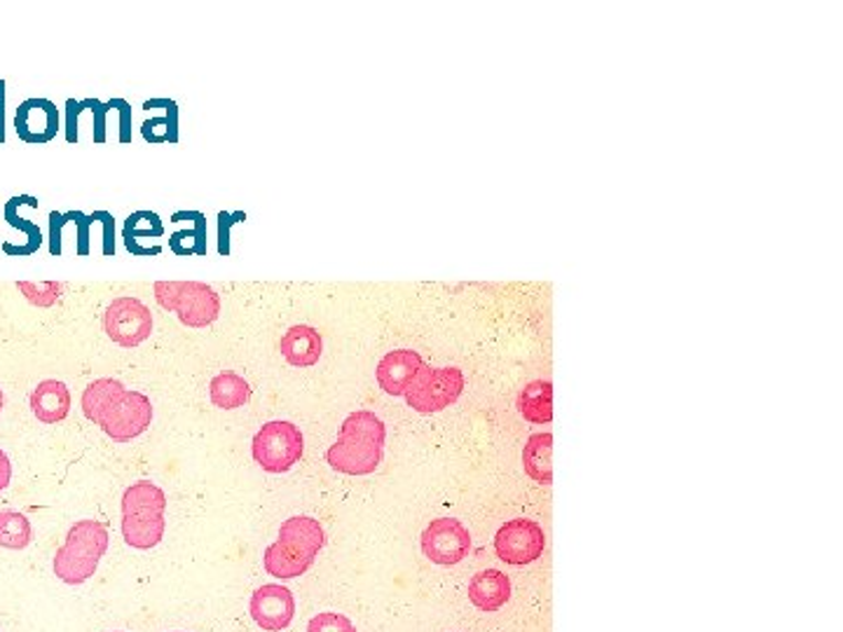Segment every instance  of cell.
<instances>
[{
    "mask_svg": "<svg viewBox=\"0 0 843 632\" xmlns=\"http://www.w3.org/2000/svg\"><path fill=\"white\" fill-rule=\"evenodd\" d=\"M71 218L75 220V226H78V255H87L89 253V226L94 222V218L85 216L80 211H71Z\"/></svg>",
    "mask_w": 843,
    "mask_h": 632,
    "instance_id": "31",
    "label": "cell"
},
{
    "mask_svg": "<svg viewBox=\"0 0 843 632\" xmlns=\"http://www.w3.org/2000/svg\"><path fill=\"white\" fill-rule=\"evenodd\" d=\"M166 497L153 486V482L141 480L129 486L122 497V536L131 548L148 551L155 548L166 530L164 520Z\"/></svg>",
    "mask_w": 843,
    "mask_h": 632,
    "instance_id": "3",
    "label": "cell"
},
{
    "mask_svg": "<svg viewBox=\"0 0 843 632\" xmlns=\"http://www.w3.org/2000/svg\"><path fill=\"white\" fill-rule=\"evenodd\" d=\"M422 366L424 361L418 351L397 349L382 357L378 370H375V378H378V384L389 396H403Z\"/></svg>",
    "mask_w": 843,
    "mask_h": 632,
    "instance_id": "14",
    "label": "cell"
},
{
    "mask_svg": "<svg viewBox=\"0 0 843 632\" xmlns=\"http://www.w3.org/2000/svg\"><path fill=\"white\" fill-rule=\"evenodd\" d=\"M12 480V464L8 459V455L0 450V492H3Z\"/></svg>",
    "mask_w": 843,
    "mask_h": 632,
    "instance_id": "36",
    "label": "cell"
},
{
    "mask_svg": "<svg viewBox=\"0 0 843 632\" xmlns=\"http://www.w3.org/2000/svg\"><path fill=\"white\" fill-rule=\"evenodd\" d=\"M31 411L45 424H56L66 419L71 413L68 386L60 380H43L31 394Z\"/></svg>",
    "mask_w": 843,
    "mask_h": 632,
    "instance_id": "17",
    "label": "cell"
},
{
    "mask_svg": "<svg viewBox=\"0 0 843 632\" xmlns=\"http://www.w3.org/2000/svg\"><path fill=\"white\" fill-rule=\"evenodd\" d=\"M17 137L31 145H45L60 132V110L50 101L33 97L19 103L14 118Z\"/></svg>",
    "mask_w": 843,
    "mask_h": 632,
    "instance_id": "12",
    "label": "cell"
},
{
    "mask_svg": "<svg viewBox=\"0 0 843 632\" xmlns=\"http://www.w3.org/2000/svg\"><path fill=\"white\" fill-rule=\"evenodd\" d=\"M385 422L370 411H356L345 422L326 459L335 471L347 476H368L380 467L385 455Z\"/></svg>",
    "mask_w": 843,
    "mask_h": 632,
    "instance_id": "1",
    "label": "cell"
},
{
    "mask_svg": "<svg viewBox=\"0 0 843 632\" xmlns=\"http://www.w3.org/2000/svg\"><path fill=\"white\" fill-rule=\"evenodd\" d=\"M547 548V534L541 525L528 517H516L504 523L495 536V553L501 563L522 567L539 560Z\"/></svg>",
    "mask_w": 843,
    "mask_h": 632,
    "instance_id": "9",
    "label": "cell"
},
{
    "mask_svg": "<svg viewBox=\"0 0 843 632\" xmlns=\"http://www.w3.org/2000/svg\"><path fill=\"white\" fill-rule=\"evenodd\" d=\"M251 617L253 621L268 632L287 630L295 617V600L293 592L279 584H268L253 592L251 598Z\"/></svg>",
    "mask_w": 843,
    "mask_h": 632,
    "instance_id": "13",
    "label": "cell"
},
{
    "mask_svg": "<svg viewBox=\"0 0 843 632\" xmlns=\"http://www.w3.org/2000/svg\"><path fill=\"white\" fill-rule=\"evenodd\" d=\"M155 297L162 309L174 312L187 328L212 326L220 314L218 293L202 282H158Z\"/></svg>",
    "mask_w": 843,
    "mask_h": 632,
    "instance_id": "5",
    "label": "cell"
},
{
    "mask_svg": "<svg viewBox=\"0 0 843 632\" xmlns=\"http://www.w3.org/2000/svg\"><path fill=\"white\" fill-rule=\"evenodd\" d=\"M158 129H162L160 137H162V143H176L179 141V108L174 101H166V113L164 118H150L148 122H143L141 127V134L148 143H153L155 137H158Z\"/></svg>",
    "mask_w": 843,
    "mask_h": 632,
    "instance_id": "26",
    "label": "cell"
},
{
    "mask_svg": "<svg viewBox=\"0 0 843 632\" xmlns=\"http://www.w3.org/2000/svg\"><path fill=\"white\" fill-rule=\"evenodd\" d=\"M85 106L94 110V118H97V127H94V141L104 143L106 141V113L112 108V99L108 103H99L97 99H85Z\"/></svg>",
    "mask_w": 843,
    "mask_h": 632,
    "instance_id": "30",
    "label": "cell"
},
{
    "mask_svg": "<svg viewBox=\"0 0 843 632\" xmlns=\"http://www.w3.org/2000/svg\"><path fill=\"white\" fill-rule=\"evenodd\" d=\"M305 440L298 426L287 419H274L262 424V429L253 436L251 453L258 467L268 473H287L298 459L303 457Z\"/></svg>",
    "mask_w": 843,
    "mask_h": 632,
    "instance_id": "6",
    "label": "cell"
},
{
    "mask_svg": "<svg viewBox=\"0 0 843 632\" xmlns=\"http://www.w3.org/2000/svg\"><path fill=\"white\" fill-rule=\"evenodd\" d=\"M120 110V143L131 141V106L125 99H118Z\"/></svg>",
    "mask_w": 843,
    "mask_h": 632,
    "instance_id": "35",
    "label": "cell"
},
{
    "mask_svg": "<svg viewBox=\"0 0 843 632\" xmlns=\"http://www.w3.org/2000/svg\"><path fill=\"white\" fill-rule=\"evenodd\" d=\"M464 392V375L460 368H431L422 366L415 380L406 389V403L422 415L441 413L457 403Z\"/></svg>",
    "mask_w": 843,
    "mask_h": 632,
    "instance_id": "7",
    "label": "cell"
},
{
    "mask_svg": "<svg viewBox=\"0 0 843 632\" xmlns=\"http://www.w3.org/2000/svg\"><path fill=\"white\" fill-rule=\"evenodd\" d=\"M125 394V384L112 378L94 380L83 394V413L89 422L99 424L101 415Z\"/></svg>",
    "mask_w": 843,
    "mask_h": 632,
    "instance_id": "21",
    "label": "cell"
},
{
    "mask_svg": "<svg viewBox=\"0 0 843 632\" xmlns=\"http://www.w3.org/2000/svg\"><path fill=\"white\" fill-rule=\"evenodd\" d=\"M518 411L528 422H534V424L551 422L553 419V384L549 380H534L530 384H525V389L518 394Z\"/></svg>",
    "mask_w": 843,
    "mask_h": 632,
    "instance_id": "19",
    "label": "cell"
},
{
    "mask_svg": "<svg viewBox=\"0 0 843 632\" xmlns=\"http://www.w3.org/2000/svg\"><path fill=\"white\" fill-rule=\"evenodd\" d=\"M239 220H247V214L237 211V214H218V253L220 255H230V228Z\"/></svg>",
    "mask_w": 843,
    "mask_h": 632,
    "instance_id": "29",
    "label": "cell"
},
{
    "mask_svg": "<svg viewBox=\"0 0 843 632\" xmlns=\"http://www.w3.org/2000/svg\"><path fill=\"white\" fill-rule=\"evenodd\" d=\"M6 220L10 222L12 228H17L19 232H24V237H26V239H24V247H19V249H12V247L3 244V251H6L8 255H33L37 249H41V244H43L41 228H37L35 222H31V220H26V218H19L12 199L6 204Z\"/></svg>",
    "mask_w": 843,
    "mask_h": 632,
    "instance_id": "24",
    "label": "cell"
},
{
    "mask_svg": "<svg viewBox=\"0 0 843 632\" xmlns=\"http://www.w3.org/2000/svg\"><path fill=\"white\" fill-rule=\"evenodd\" d=\"M91 216L104 222V255H116V222H112V216L108 211H97Z\"/></svg>",
    "mask_w": 843,
    "mask_h": 632,
    "instance_id": "32",
    "label": "cell"
},
{
    "mask_svg": "<svg viewBox=\"0 0 843 632\" xmlns=\"http://www.w3.org/2000/svg\"><path fill=\"white\" fill-rule=\"evenodd\" d=\"M164 228L158 214L153 211H137L131 214L125 222V244L131 255H139V239L148 237H162Z\"/></svg>",
    "mask_w": 843,
    "mask_h": 632,
    "instance_id": "22",
    "label": "cell"
},
{
    "mask_svg": "<svg viewBox=\"0 0 843 632\" xmlns=\"http://www.w3.org/2000/svg\"><path fill=\"white\" fill-rule=\"evenodd\" d=\"M307 632H356V628L343 613L322 611L307 623Z\"/></svg>",
    "mask_w": 843,
    "mask_h": 632,
    "instance_id": "27",
    "label": "cell"
},
{
    "mask_svg": "<svg viewBox=\"0 0 843 632\" xmlns=\"http://www.w3.org/2000/svg\"><path fill=\"white\" fill-rule=\"evenodd\" d=\"M6 143V80H0V145Z\"/></svg>",
    "mask_w": 843,
    "mask_h": 632,
    "instance_id": "37",
    "label": "cell"
},
{
    "mask_svg": "<svg viewBox=\"0 0 843 632\" xmlns=\"http://www.w3.org/2000/svg\"><path fill=\"white\" fill-rule=\"evenodd\" d=\"M3 403H6V399H3V389H0V411H3Z\"/></svg>",
    "mask_w": 843,
    "mask_h": 632,
    "instance_id": "38",
    "label": "cell"
},
{
    "mask_svg": "<svg viewBox=\"0 0 843 632\" xmlns=\"http://www.w3.org/2000/svg\"><path fill=\"white\" fill-rule=\"evenodd\" d=\"M324 542L326 534L318 520L310 515H293L284 520L277 542L266 548L262 565L274 579H298L314 565V557L324 548Z\"/></svg>",
    "mask_w": 843,
    "mask_h": 632,
    "instance_id": "2",
    "label": "cell"
},
{
    "mask_svg": "<svg viewBox=\"0 0 843 632\" xmlns=\"http://www.w3.org/2000/svg\"><path fill=\"white\" fill-rule=\"evenodd\" d=\"M169 247L176 255H206V220L197 211L193 230H179L169 237Z\"/></svg>",
    "mask_w": 843,
    "mask_h": 632,
    "instance_id": "25",
    "label": "cell"
},
{
    "mask_svg": "<svg viewBox=\"0 0 843 632\" xmlns=\"http://www.w3.org/2000/svg\"><path fill=\"white\" fill-rule=\"evenodd\" d=\"M212 403L220 411H237L251 401V386L237 373H220L209 384Z\"/></svg>",
    "mask_w": 843,
    "mask_h": 632,
    "instance_id": "20",
    "label": "cell"
},
{
    "mask_svg": "<svg viewBox=\"0 0 843 632\" xmlns=\"http://www.w3.org/2000/svg\"><path fill=\"white\" fill-rule=\"evenodd\" d=\"M64 226H66L64 216L52 211L50 214V253L52 255H62V228Z\"/></svg>",
    "mask_w": 843,
    "mask_h": 632,
    "instance_id": "33",
    "label": "cell"
},
{
    "mask_svg": "<svg viewBox=\"0 0 843 632\" xmlns=\"http://www.w3.org/2000/svg\"><path fill=\"white\" fill-rule=\"evenodd\" d=\"M19 291L26 293V297L33 305L47 307V305L56 303V297H60V293H62V284H56V282H43V284L22 282L19 284Z\"/></svg>",
    "mask_w": 843,
    "mask_h": 632,
    "instance_id": "28",
    "label": "cell"
},
{
    "mask_svg": "<svg viewBox=\"0 0 843 632\" xmlns=\"http://www.w3.org/2000/svg\"><path fill=\"white\" fill-rule=\"evenodd\" d=\"M468 600L480 611H497L511 600V579L499 569H483L468 584Z\"/></svg>",
    "mask_w": 843,
    "mask_h": 632,
    "instance_id": "16",
    "label": "cell"
},
{
    "mask_svg": "<svg viewBox=\"0 0 843 632\" xmlns=\"http://www.w3.org/2000/svg\"><path fill=\"white\" fill-rule=\"evenodd\" d=\"M108 551V530L99 520H78L64 546L54 555V574L68 586H80L91 579L101 557Z\"/></svg>",
    "mask_w": 843,
    "mask_h": 632,
    "instance_id": "4",
    "label": "cell"
},
{
    "mask_svg": "<svg viewBox=\"0 0 843 632\" xmlns=\"http://www.w3.org/2000/svg\"><path fill=\"white\" fill-rule=\"evenodd\" d=\"M150 422H153V405H150V399L141 392H129V389H125V394L101 415L99 426L108 438L116 443H127L141 436L150 426Z\"/></svg>",
    "mask_w": 843,
    "mask_h": 632,
    "instance_id": "10",
    "label": "cell"
},
{
    "mask_svg": "<svg viewBox=\"0 0 843 632\" xmlns=\"http://www.w3.org/2000/svg\"><path fill=\"white\" fill-rule=\"evenodd\" d=\"M281 357L295 368H310L322 359L324 340L314 326H291L279 342Z\"/></svg>",
    "mask_w": 843,
    "mask_h": 632,
    "instance_id": "15",
    "label": "cell"
},
{
    "mask_svg": "<svg viewBox=\"0 0 843 632\" xmlns=\"http://www.w3.org/2000/svg\"><path fill=\"white\" fill-rule=\"evenodd\" d=\"M106 336L120 347H139L153 333V314L139 297H116L104 314Z\"/></svg>",
    "mask_w": 843,
    "mask_h": 632,
    "instance_id": "8",
    "label": "cell"
},
{
    "mask_svg": "<svg viewBox=\"0 0 843 632\" xmlns=\"http://www.w3.org/2000/svg\"><path fill=\"white\" fill-rule=\"evenodd\" d=\"M80 103L75 99L66 101V141L68 143H78V116H80Z\"/></svg>",
    "mask_w": 843,
    "mask_h": 632,
    "instance_id": "34",
    "label": "cell"
},
{
    "mask_svg": "<svg viewBox=\"0 0 843 632\" xmlns=\"http://www.w3.org/2000/svg\"><path fill=\"white\" fill-rule=\"evenodd\" d=\"M31 523L24 513L3 511L0 513V546L10 551H22L31 544Z\"/></svg>",
    "mask_w": 843,
    "mask_h": 632,
    "instance_id": "23",
    "label": "cell"
},
{
    "mask_svg": "<svg viewBox=\"0 0 843 632\" xmlns=\"http://www.w3.org/2000/svg\"><path fill=\"white\" fill-rule=\"evenodd\" d=\"M553 436L551 434H534L525 443L522 450V467L532 480L551 486L553 482Z\"/></svg>",
    "mask_w": 843,
    "mask_h": 632,
    "instance_id": "18",
    "label": "cell"
},
{
    "mask_svg": "<svg viewBox=\"0 0 843 632\" xmlns=\"http://www.w3.org/2000/svg\"><path fill=\"white\" fill-rule=\"evenodd\" d=\"M472 551V534L455 517L431 520L422 532V553L434 565H457Z\"/></svg>",
    "mask_w": 843,
    "mask_h": 632,
    "instance_id": "11",
    "label": "cell"
}]
</instances>
